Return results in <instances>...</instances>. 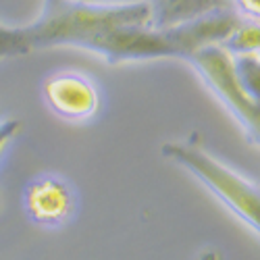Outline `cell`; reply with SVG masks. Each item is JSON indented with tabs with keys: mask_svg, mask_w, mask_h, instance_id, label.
<instances>
[{
	"mask_svg": "<svg viewBox=\"0 0 260 260\" xmlns=\"http://www.w3.org/2000/svg\"><path fill=\"white\" fill-rule=\"evenodd\" d=\"M160 152L165 158L173 160L196 177L225 208H229L244 225H248L256 235L260 231V191L254 181L240 175L229 165L212 156L191 136L185 142H167Z\"/></svg>",
	"mask_w": 260,
	"mask_h": 260,
	"instance_id": "7a4b0ae2",
	"label": "cell"
},
{
	"mask_svg": "<svg viewBox=\"0 0 260 260\" xmlns=\"http://www.w3.org/2000/svg\"><path fill=\"white\" fill-rule=\"evenodd\" d=\"M119 25H150L146 0L136 3L98 5L90 0H58L50 9H42L29 27L36 50L54 46H79L83 40Z\"/></svg>",
	"mask_w": 260,
	"mask_h": 260,
	"instance_id": "6da1fadb",
	"label": "cell"
},
{
	"mask_svg": "<svg viewBox=\"0 0 260 260\" xmlns=\"http://www.w3.org/2000/svg\"><path fill=\"white\" fill-rule=\"evenodd\" d=\"M19 129H21V121H17V119L0 121V152H3V148L19 134Z\"/></svg>",
	"mask_w": 260,
	"mask_h": 260,
	"instance_id": "8fae6325",
	"label": "cell"
},
{
	"mask_svg": "<svg viewBox=\"0 0 260 260\" xmlns=\"http://www.w3.org/2000/svg\"><path fill=\"white\" fill-rule=\"evenodd\" d=\"M219 46L225 52H229L231 56L258 54L260 52V25H258V21L242 19Z\"/></svg>",
	"mask_w": 260,
	"mask_h": 260,
	"instance_id": "ba28073f",
	"label": "cell"
},
{
	"mask_svg": "<svg viewBox=\"0 0 260 260\" xmlns=\"http://www.w3.org/2000/svg\"><path fill=\"white\" fill-rule=\"evenodd\" d=\"M233 69L242 88L252 98L258 100L260 98V56L258 54L233 56Z\"/></svg>",
	"mask_w": 260,
	"mask_h": 260,
	"instance_id": "30bf717a",
	"label": "cell"
},
{
	"mask_svg": "<svg viewBox=\"0 0 260 260\" xmlns=\"http://www.w3.org/2000/svg\"><path fill=\"white\" fill-rule=\"evenodd\" d=\"M150 13V25L162 29L181 25L204 15L233 9L231 0H146Z\"/></svg>",
	"mask_w": 260,
	"mask_h": 260,
	"instance_id": "52a82bcc",
	"label": "cell"
},
{
	"mask_svg": "<svg viewBox=\"0 0 260 260\" xmlns=\"http://www.w3.org/2000/svg\"><path fill=\"white\" fill-rule=\"evenodd\" d=\"M77 48L102 56L108 64L185 58L181 44L175 36V29L173 27L156 29L152 25H119L83 40Z\"/></svg>",
	"mask_w": 260,
	"mask_h": 260,
	"instance_id": "277c9868",
	"label": "cell"
},
{
	"mask_svg": "<svg viewBox=\"0 0 260 260\" xmlns=\"http://www.w3.org/2000/svg\"><path fill=\"white\" fill-rule=\"evenodd\" d=\"M25 216L40 227H60L71 219L75 210V196L71 185L56 175H38L23 187Z\"/></svg>",
	"mask_w": 260,
	"mask_h": 260,
	"instance_id": "8992f818",
	"label": "cell"
},
{
	"mask_svg": "<svg viewBox=\"0 0 260 260\" xmlns=\"http://www.w3.org/2000/svg\"><path fill=\"white\" fill-rule=\"evenodd\" d=\"M58 3V0H44V9H50V7H54Z\"/></svg>",
	"mask_w": 260,
	"mask_h": 260,
	"instance_id": "4fadbf2b",
	"label": "cell"
},
{
	"mask_svg": "<svg viewBox=\"0 0 260 260\" xmlns=\"http://www.w3.org/2000/svg\"><path fill=\"white\" fill-rule=\"evenodd\" d=\"M42 96L56 117L67 121H88L100 108V94L94 81L77 71H58L46 77Z\"/></svg>",
	"mask_w": 260,
	"mask_h": 260,
	"instance_id": "5b68a950",
	"label": "cell"
},
{
	"mask_svg": "<svg viewBox=\"0 0 260 260\" xmlns=\"http://www.w3.org/2000/svg\"><path fill=\"white\" fill-rule=\"evenodd\" d=\"M185 62L196 71V75L210 90V94L227 108V113L240 123L250 142L258 146L260 100L252 98L237 81L233 69V56L225 52L219 44H212L193 52Z\"/></svg>",
	"mask_w": 260,
	"mask_h": 260,
	"instance_id": "3957f363",
	"label": "cell"
},
{
	"mask_svg": "<svg viewBox=\"0 0 260 260\" xmlns=\"http://www.w3.org/2000/svg\"><path fill=\"white\" fill-rule=\"evenodd\" d=\"M36 50L34 38L29 27H11L0 23V60L3 58H15L25 56Z\"/></svg>",
	"mask_w": 260,
	"mask_h": 260,
	"instance_id": "9c48e42d",
	"label": "cell"
},
{
	"mask_svg": "<svg viewBox=\"0 0 260 260\" xmlns=\"http://www.w3.org/2000/svg\"><path fill=\"white\" fill-rule=\"evenodd\" d=\"M198 260H221V256H219V252H216V250H206Z\"/></svg>",
	"mask_w": 260,
	"mask_h": 260,
	"instance_id": "7c38bea8",
	"label": "cell"
}]
</instances>
